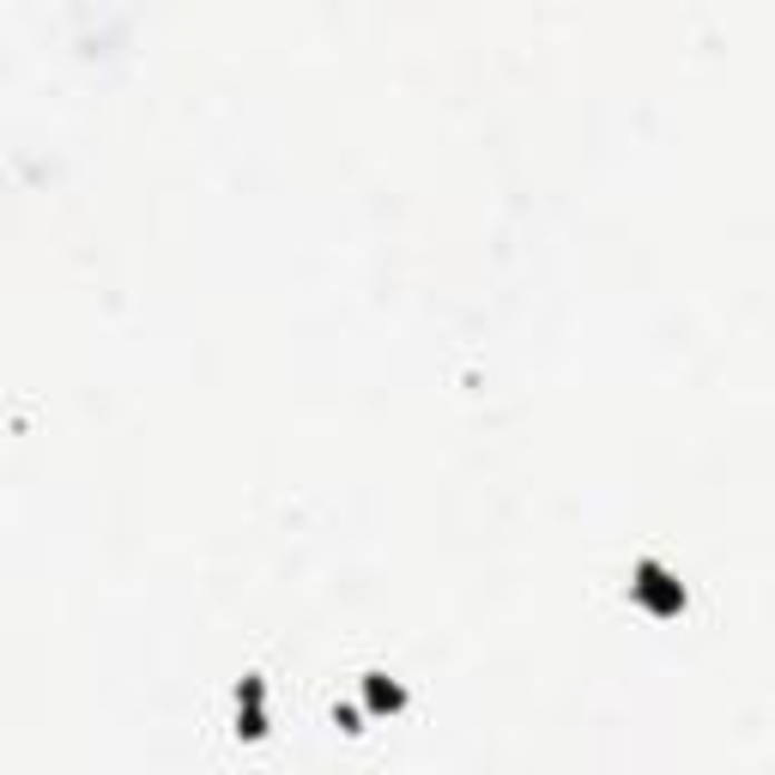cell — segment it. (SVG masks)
I'll use <instances>...</instances> for the list:
<instances>
[{"instance_id": "1", "label": "cell", "mask_w": 775, "mask_h": 775, "mask_svg": "<svg viewBox=\"0 0 775 775\" xmlns=\"http://www.w3.org/2000/svg\"><path fill=\"white\" fill-rule=\"evenodd\" d=\"M630 593H636V600H642L655 618H673L678 606H685V588H678V581H673L667 570H660V563H636V581H630Z\"/></svg>"}, {"instance_id": "2", "label": "cell", "mask_w": 775, "mask_h": 775, "mask_svg": "<svg viewBox=\"0 0 775 775\" xmlns=\"http://www.w3.org/2000/svg\"><path fill=\"white\" fill-rule=\"evenodd\" d=\"M261 697H267V685L261 678H243V690H237V722L248 739H261L267 733V709H261Z\"/></svg>"}, {"instance_id": "3", "label": "cell", "mask_w": 775, "mask_h": 775, "mask_svg": "<svg viewBox=\"0 0 775 775\" xmlns=\"http://www.w3.org/2000/svg\"><path fill=\"white\" fill-rule=\"evenodd\" d=\"M364 697H370V709H376V715H394V709H406V690H400L387 673H370V678H364Z\"/></svg>"}]
</instances>
